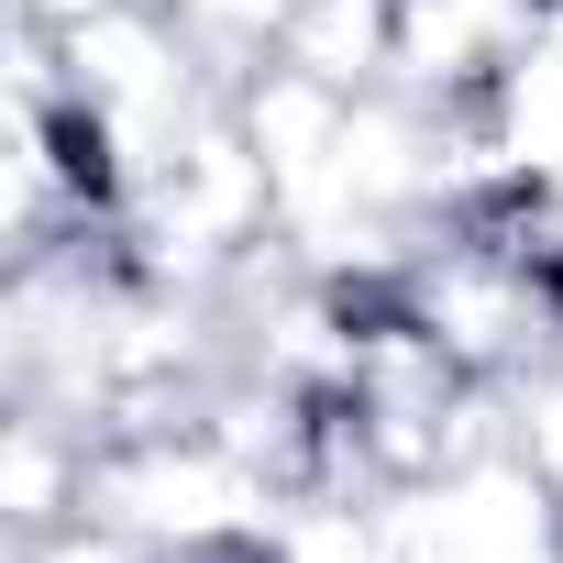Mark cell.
Returning <instances> with one entry per match:
<instances>
[{"mask_svg":"<svg viewBox=\"0 0 563 563\" xmlns=\"http://www.w3.org/2000/svg\"><path fill=\"white\" fill-rule=\"evenodd\" d=\"M265 56L343 89V100H365V89L398 78V0H288V23H276Z\"/></svg>","mask_w":563,"mask_h":563,"instance_id":"cell-1","label":"cell"},{"mask_svg":"<svg viewBox=\"0 0 563 563\" xmlns=\"http://www.w3.org/2000/svg\"><path fill=\"white\" fill-rule=\"evenodd\" d=\"M519 464H530V475L552 486V508H563V354L519 376Z\"/></svg>","mask_w":563,"mask_h":563,"instance_id":"cell-2","label":"cell"}]
</instances>
